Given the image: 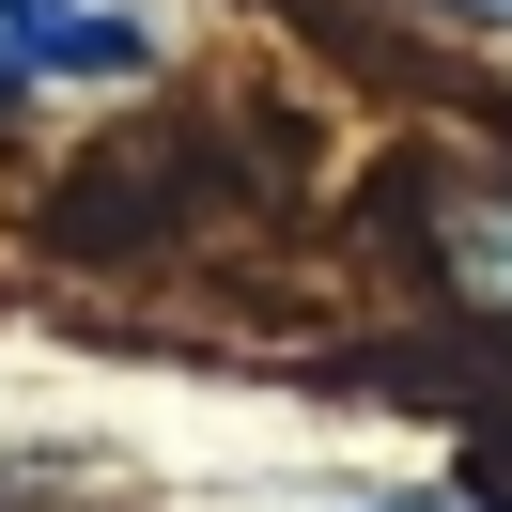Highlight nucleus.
<instances>
[{"label":"nucleus","instance_id":"1","mask_svg":"<svg viewBox=\"0 0 512 512\" xmlns=\"http://www.w3.org/2000/svg\"><path fill=\"white\" fill-rule=\"evenodd\" d=\"M140 63H156V0H0V109L109 94Z\"/></svg>","mask_w":512,"mask_h":512},{"label":"nucleus","instance_id":"2","mask_svg":"<svg viewBox=\"0 0 512 512\" xmlns=\"http://www.w3.org/2000/svg\"><path fill=\"white\" fill-rule=\"evenodd\" d=\"M450 280L481 311H512V202H450Z\"/></svg>","mask_w":512,"mask_h":512},{"label":"nucleus","instance_id":"3","mask_svg":"<svg viewBox=\"0 0 512 512\" xmlns=\"http://www.w3.org/2000/svg\"><path fill=\"white\" fill-rule=\"evenodd\" d=\"M373 512H481V497H373Z\"/></svg>","mask_w":512,"mask_h":512}]
</instances>
